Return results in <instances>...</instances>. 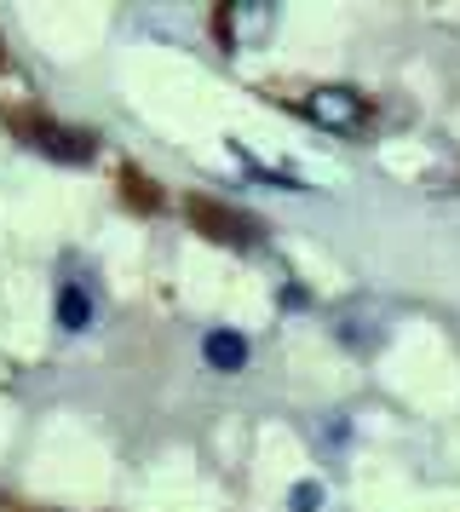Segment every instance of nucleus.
Segmentation results:
<instances>
[{
	"label": "nucleus",
	"mask_w": 460,
	"mask_h": 512,
	"mask_svg": "<svg viewBox=\"0 0 460 512\" xmlns=\"http://www.w3.org/2000/svg\"><path fill=\"white\" fill-rule=\"evenodd\" d=\"M305 116L328 133H357L368 121V98L357 87H317V93H305Z\"/></svg>",
	"instance_id": "nucleus-2"
},
{
	"label": "nucleus",
	"mask_w": 460,
	"mask_h": 512,
	"mask_svg": "<svg viewBox=\"0 0 460 512\" xmlns=\"http://www.w3.org/2000/svg\"><path fill=\"white\" fill-rule=\"evenodd\" d=\"M18 127V139L29 144V150H41V156H52V162H92V133H75V127H58V121L46 116H18L12 121Z\"/></svg>",
	"instance_id": "nucleus-1"
},
{
	"label": "nucleus",
	"mask_w": 460,
	"mask_h": 512,
	"mask_svg": "<svg viewBox=\"0 0 460 512\" xmlns=\"http://www.w3.org/2000/svg\"><path fill=\"white\" fill-rule=\"evenodd\" d=\"M87 323H92L87 288H81V282H64V288H58V328H64V334H81Z\"/></svg>",
	"instance_id": "nucleus-5"
},
{
	"label": "nucleus",
	"mask_w": 460,
	"mask_h": 512,
	"mask_svg": "<svg viewBox=\"0 0 460 512\" xmlns=\"http://www.w3.org/2000/svg\"><path fill=\"white\" fill-rule=\"evenodd\" d=\"M202 357H207V369L230 374V369H242V363H248V340H242L236 328H213V334L202 340Z\"/></svg>",
	"instance_id": "nucleus-4"
},
{
	"label": "nucleus",
	"mask_w": 460,
	"mask_h": 512,
	"mask_svg": "<svg viewBox=\"0 0 460 512\" xmlns=\"http://www.w3.org/2000/svg\"><path fill=\"white\" fill-rule=\"evenodd\" d=\"M190 219H196V231L213 236V242H225V248H253L259 242V219H248V213L236 208H219V202H207V196H196L190 202Z\"/></svg>",
	"instance_id": "nucleus-3"
},
{
	"label": "nucleus",
	"mask_w": 460,
	"mask_h": 512,
	"mask_svg": "<svg viewBox=\"0 0 460 512\" xmlns=\"http://www.w3.org/2000/svg\"><path fill=\"white\" fill-rule=\"evenodd\" d=\"M294 507H299V512H311V507H317V489H311V484L294 489Z\"/></svg>",
	"instance_id": "nucleus-7"
},
{
	"label": "nucleus",
	"mask_w": 460,
	"mask_h": 512,
	"mask_svg": "<svg viewBox=\"0 0 460 512\" xmlns=\"http://www.w3.org/2000/svg\"><path fill=\"white\" fill-rule=\"evenodd\" d=\"M121 185H127V202H133V208H161V196H156V185H150V179H138V173H127Z\"/></svg>",
	"instance_id": "nucleus-6"
}]
</instances>
